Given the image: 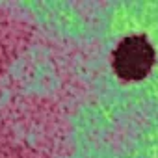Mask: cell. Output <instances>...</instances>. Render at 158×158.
Here are the masks:
<instances>
[{"mask_svg": "<svg viewBox=\"0 0 158 158\" xmlns=\"http://www.w3.org/2000/svg\"><path fill=\"white\" fill-rule=\"evenodd\" d=\"M154 63V50L143 35L123 39L114 52V69L123 80H141Z\"/></svg>", "mask_w": 158, "mask_h": 158, "instance_id": "cell-1", "label": "cell"}]
</instances>
